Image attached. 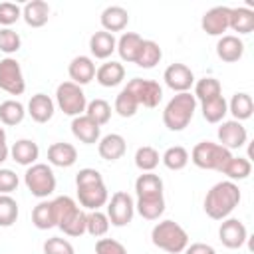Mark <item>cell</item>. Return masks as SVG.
<instances>
[{
    "mask_svg": "<svg viewBox=\"0 0 254 254\" xmlns=\"http://www.w3.org/2000/svg\"><path fill=\"white\" fill-rule=\"evenodd\" d=\"M75 189H77V202L85 210H99L107 204L109 192L103 183V177L95 169H81L75 175Z\"/></svg>",
    "mask_w": 254,
    "mask_h": 254,
    "instance_id": "6da1fadb",
    "label": "cell"
},
{
    "mask_svg": "<svg viewBox=\"0 0 254 254\" xmlns=\"http://www.w3.org/2000/svg\"><path fill=\"white\" fill-rule=\"evenodd\" d=\"M242 194L236 183L232 181H220L214 187H210V190L204 196V212L212 218V220H224L228 218V214L238 206Z\"/></svg>",
    "mask_w": 254,
    "mask_h": 254,
    "instance_id": "7a4b0ae2",
    "label": "cell"
},
{
    "mask_svg": "<svg viewBox=\"0 0 254 254\" xmlns=\"http://www.w3.org/2000/svg\"><path fill=\"white\" fill-rule=\"evenodd\" d=\"M196 109V99L190 91L177 93L169 99V103L163 109V123L169 131H183L192 121Z\"/></svg>",
    "mask_w": 254,
    "mask_h": 254,
    "instance_id": "3957f363",
    "label": "cell"
},
{
    "mask_svg": "<svg viewBox=\"0 0 254 254\" xmlns=\"http://www.w3.org/2000/svg\"><path fill=\"white\" fill-rule=\"evenodd\" d=\"M151 242L169 254H181L189 246V234L179 222L167 218V220H161L153 226Z\"/></svg>",
    "mask_w": 254,
    "mask_h": 254,
    "instance_id": "277c9868",
    "label": "cell"
},
{
    "mask_svg": "<svg viewBox=\"0 0 254 254\" xmlns=\"http://www.w3.org/2000/svg\"><path fill=\"white\" fill-rule=\"evenodd\" d=\"M232 157V153L228 149H224L218 143L212 141H200L192 147L189 159L198 167V169H206V171H220L226 161Z\"/></svg>",
    "mask_w": 254,
    "mask_h": 254,
    "instance_id": "5b68a950",
    "label": "cell"
},
{
    "mask_svg": "<svg viewBox=\"0 0 254 254\" xmlns=\"http://www.w3.org/2000/svg\"><path fill=\"white\" fill-rule=\"evenodd\" d=\"M24 183H26V189L36 198H42V200L56 190V175L52 167L46 163H34L32 167H28L24 173Z\"/></svg>",
    "mask_w": 254,
    "mask_h": 254,
    "instance_id": "8992f818",
    "label": "cell"
},
{
    "mask_svg": "<svg viewBox=\"0 0 254 254\" xmlns=\"http://www.w3.org/2000/svg\"><path fill=\"white\" fill-rule=\"evenodd\" d=\"M56 103L69 117L83 115L85 107H87V99H85V93H83L81 85H77L73 81H64V83L58 85V89H56Z\"/></svg>",
    "mask_w": 254,
    "mask_h": 254,
    "instance_id": "52a82bcc",
    "label": "cell"
},
{
    "mask_svg": "<svg viewBox=\"0 0 254 254\" xmlns=\"http://www.w3.org/2000/svg\"><path fill=\"white\" fill-rule=\"evenodd\" d=\"M107 218L109 224L113 226H127L133 220L135 214V202L131 198L129 192L125 190H117L111 194V198L107 200Z\"/></svg>",
    "mask_w": 254,
    "mask_h": 254,
    "instance_id": "ba28073f",
    "label": "cell"
},
{
    "mask_svg": "<svg viewBox=\"0 0 254 254\" xmlns=\"http://www.w3.org/2000/svg\"><path fill=\"white\" fill-rule=\"evenodd\" d=\"M0 89H4L10 95H22L24 93L26 81H24L20 62L16 58L0 60Z\"/></svg>",
    "mask_w": 254,
    "mask_h": 254,
    "instance_id": "9c48e42d",
    "label": "cell"
},
{
    "mask_svg": "<svg viewBox=\"0 0 254 254\" xmlns=\"http://www.w3.org/2000/svg\"><path fill=\"white\" fill-rule=\"evenodd\" d=\"M125 87L135 95V99L139 101V105H145L149 109L157 107L161 103V99H163V87L155 79L133 77Z\"/></svg>",
    "mask_w": 254,
    "mask_h": 254,
    "instance_id": "30bf717a",
    "label": "cell"
},
{
    "mask_svg": "<svg viewBox=\"0 0 254 254\" xmlns=\"http://www.w3.org/2000/svg\"><path fill=\"white\" fill-rule=\"evenodd\" d=\"M218 135V145H222L224 149L232 151V149H240L246 145L248 141V131L240 121L228 119V121H220V127L216 131Z\"/></svg>",
    "mask_w": 254,
    "mask_h": 254,
    "instance_id": "8fae6325",
    "label": "cell"
},
{
    "mask_svg": "<svg viewBox=\"0 0 254 254\" xmlns=\"http://www.w3.org/2000/svg\"><path fill=\"white\" fill-rule=\"evenodd\" d=\"M163 79H165V83H167L169 89H173V91H177V93H185V91H189V89L192 87V83H194V73H192V69H190L189 65H185V64H171V65L165 69Z\"/></svg>",
    "mask_w": 254,
    "mask_h": 254,
    "instance_id": "7c38bea8",
    "label": "cell"
},
{
    "mask_svg": "<svg viewBox=\"0 0 254 254\" xmlns=\"http://www.w3.org/2000/svg\"><path fill=\"white\" fill-rule=\"evenodd\" d=\"M218 238L226 248H242L248 240V230L238 218H224L218 228Z\"/></svg>",
    "mask_w": 254,
    "mask_h": 254,
    "instance_id": "4fadbf2b",
    "label": "cell"
},
{
    "mask_svg": "<svg viewBox=\"0 0 254 254\" xmlns=\"http://www.w3.org/2000/svg\"><path fill=\"white\" fill-rule=\"evenodd\" d=\"M228 20H230V8L214 6L202 14L200 26L208 36H224V32L228 30Z\"/></svg>",
    "mask_w": 254,
    "mask_h": 254,
    "instance_id": "5bb4252c",
    "label": "cell"
},
{
    "mask_svg": "<svg viewBox=\"0 0 254 254\" xmlns=\"http://www.w3.org/2000/svg\"><path fill=\"white\" fill-rule=\"evenodd\" d=\"M71 133L77 141H81L85 145H93L101 139V127L93 119H89L85 113L71 119Z\"/></svg>",
    "mask_w": 254,
    "mask_h": 254,
    "instance_id": "9a60e30c",
    "label": "cell"
},
{
    "mask_svg": "<svg viewBox=\"0 0 254 254\" xmlns=\"http://www.w3.org/2000/svg\"><path fill=\"white\" fill-rule=\"evenodd\" d=\"M127 151V143L123 139V135L119 133H109V135H103L99 141H97V153L103 161H117L125 155Z\"/></svg>",
    "mask_w": 254,
    "mask_h": 254,
    "instance_id": "2e32d148",
    "label": "cell"
},
{
    "mask_svg": "<svg viewBox=\"0 0 254 254\" xmlns=\"http://www.w3.org/2000/svg\"><path fill=\"white\" fill-rule=\"evenodd\" d=\"M69 79L77 85H85L95 77V64L89 56H75L67 65Z\"/></svg>",
    "mask_w": 254,
    "mask_h": 254,
    "instance_id": "e0dca14e",
    "label": "cell"
},
{
    "mask_svg": "<svg viewBox=\"0 0 254 254\" xmlns=\"http://www.w3.org/2000/svg\"><path fill=\"white\" fill-rule=\"evenodd\" d=\"M54 111H56V105H54V99L46 93H36L30 97L28 101V115L36 121V123H48L52 117H54Z\"/></svg>",
    "mask_w": 254,
    "mask_h": 254,
    "instance_id": "ac0fdd59",
    "label": "cell"
},
{
    "mask_svg": "<svg viewBox=\"0 0 254 254\" xmlns=\"http://www.w3.org/2000/svg\"><path fill=\"white\" fill-rule=\"evenodd\" d=\"M75 161H77V149L71 143L60 141V143H52L48 147V163L50 165L67 169V167L75 165Z\"/></svg>",
    "mask_w": 254,
    "mask_h": 254,
    "instance_id": "d6986e66",
    "label": "cell"
},
{
    "mask_svg": "<svg viewBox=\"0 0 254 254\" xmlns=\"http://www.w3.org/2000/svg\"><path fill=\"white\" fill-rule=\"evenodd\" d=\"M216 56L226 64H234L244 56V42L232 34L220 36V40L216 42Z\"/></svg>",
    "mask_w": 254,
    "mask_h": 254,
    "instance_id": "ffe728a7",
    "label": "cell"
},
{
    "mask_svg": "<svg viewBox=\"0 0 254 254\" xmlns=\"http://www.w3.org/2000/svg\"><path fill=\"white\" fill-rule=\"evenodd\" d=\"M10 157L22 167H32L40 157V147L32 139H18L10 147Z\"/></svg>",
    "mask_w": 254,
    "mask_h": 254,
    "instance_id": "44dd1931",
    "label": "cell"
},
{
    "mask_svg": "<svg viewBox=\"0 0 254 254\" xmlns=\"http://www.w3.org/2000/svg\"><path fill=\"white\" fill-rule=\"evenodd\" d=\"M99 22H101V28L109 34L113 32H121L127 28L129 24V12L123 8V6H107L101 16H99Z\"/></svg>",
    "mask_w": 254,
    "mask_h": 254,
    "instance_id": "7402d4cb",
    "label": "cell"
},
{
    "mask_svg": "<svg viewBox=\"0 0 254 254\" xmlns=\"http://www.w3.org/2000/svg\"><path fill=\"white\" fill-rule=\"evenodd\" d=\"M22 18L30 28H42L48 24L50 18V6L44 0H30L22 8Z\"/></svg>",
    "mask_w": 254,
    "mask_h": 254,
    "instance_id": "603a6c76",
    "label": "cell"
},
{
    "mask_svg": "<svg viewBox=\"0 0 254 254\" xmlns=\"http://www.w3.org/2000/svg\"><path fill=\"white\" fill-rule=\"evenodd\" d=\"M95 79L103 87H115L125 79V67L119 62H105L95 69Z\"/></svg>",
    "mask_w": 254,
    "mask_h": 254,
    "instance_id": "cb8c5ba5",
    "label": "cell"
},
{
    "mask_svg": "<svg viewBox=\"0 0 254 254\" xmlns=\"http://www.w3.org/2000/svg\"><path fill=\"white\" fill-rule=\"evenodd\" d=\"M115 46H117L115 36L105 30H99L89 38V52L97 60H107L115 52Z\"/></svg>",
    "mask_w": 254,
    "mask_h": 254,
    "instance_id": "d4e9b609",
    "label": "cell"
},
{
    "mask_svg": "<svg viewBox=\"0 0 254 254\" xmlns=\"http://www.w3.org/2000/svg\"><path fill=\"white\" fill-rule=\"evenodd\" d=\"M135 192L137 198H153L163 196V181L155 173H143L135 181Z\"/></svg>",
    "mask_w": 254,
    "mask_h": 254,
    "instance_id": "484cf974",
    "label": "cell"
},
{
    "mask_svg": "<svg viewBox=\"0 0 254 254\" xmlns=\"http://www.w3.org/2000/svg\"><path fill=\"white\" fill-rule=\"evenodd\" d=\"M141 44H143V38H141L139 34H135V32H125V34H121V38L117 40L115 50H117V54H119V58H121L123 62L135 64L137 54H139V50H141Z\"/></svg>",
    "mask_w": 254,
    "mask_h": 254,
    "instance_id": "4316f807",
    "label": "cell"
},
{
    "mask_svg": "<svg viewBox=\"0 0 254 254\" xmlns=\"http://www.w3.org/2000/svg\"><path fill=\"white\" fill-rule=\"evenodd\" d=\"M252 111H254V103H252V97L246 93V91H238L232 95V99L228 101V113H232L234 121H246L252 117Z\"/></svg>",
    "mask_w": 254,
    "mask_h": 254,
    "instance_id": "83f0119b",
    "label": "cell"
},
{
    "mask_svg": "<svg viewBox=\"0 0 254 254\" xmlns=\"http://www.w3.org/2000/svg\"><path fill=\"white\" fill-rule=\"evenodd\" d=\"M228 28H232L238 34H250L254 30V12L246 6L230 8V20Z\"/></svg>",
    "mask_w": 254,
    "mask_h": 254,
    "instance_id": "f1b7e54d",
    "label": "cell"
},
{
    "mask_svg": "<svg viewBox=\"0 0 254 254\" xmlns=\"http://www.w3.org/2000/svg\"><path fill=\"white\" fill-rule=\"evenodd\" d=\"M161 58H163L161 46H159L157 42H153V40H143L135 64H137L139 67H143V69H151V67H155V65L161 62Z\"/></svg>",
    "mask_w": 254,
    "mask_h": 254,
    "instance_id": "f546056e",
    "label": "cell"
},
{
    "mask_svg": "<svg viewBox=\"0 0 254 254\" xmlns=\"http://www.w3.org/2000/svg\"><path fill=\"white\" fill-rule=\"evenodd\" d=\"M222 175L228 177V181H244L250 177L252 173V163L246 159V157H230L226 161V165L220 169Z\"/></svg>",
    "mask_w": 254,
    "mask_h": 254,
    "instance_id": "4dcf8cb0",
    "label": "cell"
},
{
    "mask_svg": "<svg viewBox=\"0 0 254 254\" xmlns=\"http://www.w3.org/2000/svg\"><path fill=\"white\" fill-rule=\"evenodd\" d=\"M32 224L38 230H48L56 226V214H54V206L52 200H40L34 210H32Z\"/></svg>",
    "mask_w": 254,
    "mask_h": 254,
    "instance_id": "1f68e13d",
    "label": "cell"
},
{
    "mask_svg": "<svg viewBox=\"0 0 254 254\" xmlns=\"http://www.w3.org/2000/svg\"><path fill=\"white\" fill-rule=\"evenodd\" d=\"M200 111H202V117L208 123H220L224 119V115L228 113V101L222 95H218L214 99L202 101L200 103Z\"/></svg>",
    "mask_w": 254,
    "mask_h": 254,
    "instance_id": "d6a6232c",
    "label": "cell"
},
{
    "mask_svg": "<svg viewBox=\"0 0 254 254\" xmlns=\"http://www.w3.org/2000/svg\"><path fill=\"white\" fill-rule=\"evenodd\" d=\"M135 210H137L145 220H159V216L165 212V196L137 198Z\"/></svg>",
    "mask_w": 254,
    "mask_h": 254,
    "instance_id": "836d02e7",
    "label": "cell"
},
{
    "mask_svg": "<svg viewBox=\"0 0 254 254\" xmlns=\"http://www.w3.org/2000/svg\"><path fill=\"white\" fill-rule=\"evenodd\" d=\"M24 117H26V107H24L20 101H16V99H6V101L0 103V121H2L4 125L14 127V125L22 123Z\"/></svg>",
    "mask_w": 254,
    "mask_h": 254,
    "instance_id": "e575fe53",
    "label": "cell"
},
{
    "mask_svg": "<svg viewBox=\"0 0 254 254\" xmlns=\"http://www.w3.org/2000/svg\"><path fill=\"white\" fill-rule=\"evenodd\" d=\"M194 99L196 101H208V99H214L218 95H222V85L216 77H202L194 83Z\"/></svg>",
    "mask_w": 254,
    "mask_h": 254,
    "instance_id": "d590c367",
    "label": "cell"
},
{
    "mask_svg": "<svg viewBox=\"0 0 254 254\" xmlns=\"http://www.w3.org/2000/svg\"><path fill=\"white\" fill-rule=\"evenodd\" d=\"M159 161H161V157H159V151L155 147L143 145L135 151V167L141 173H153L155 167L159 165Z\"/></svg>",
    "mask_w": 254,
    "mask_h": 254,
    "instance_id": "8d00e7d4",
    "label": "cell"
},
{
    "mask_svg": "<svg viewBox=\"0 0 254 254\" xmlns=\"http://www.w3.org/2000/svg\"><path fill=\"white\" fill-rule=\"evenodd\" d=\"M161 161H163V165H165L167 169H171V171H181V169H185V167L189 165V151H187L185 147H181V145H173V147H169V149L163 153Z\"/></svg>",
    "mask_w": 254,
    "mask_h": 254,
    "instance_id": "74e56055",
    "label": "cell"
},
{
    "mask_svg": "<svg viewBox=\"0 0 254 254\" xmlns=\"http://www.w3.org/2000/svg\"><path fill=\"white\" fill-rule=\"evenodd\" d=\"M109 230V218L101 210H89L85 216V232L91 234L93 238L105 236Z\"/></svg>",
    "mask_w": 254,
    "mask_h": 254,
    "instance_id": "f35d334b",
    "label": "cell"
},
{
    "mask_svg": "<svg viewBox=\"0 0 254 254\" xmlns=\"http://www.w3.org/2000/svg\"><path fill=\"white\" fill-rule=\"evenodd\" d=\"M113 109H115V113L121 115V117H133V115L137 113V109H139V101L135 99V95H133L127 87H123V89L117 93V97H115Z\"/></svg>",
    "mask_w": 254,
    "mask_h": 254,
    "instance_id": "ab89813d",
    "label": "cell"
},
{
    "mask_svg": "<svg viewBox=\"0 0 254 254\" xmlns=\"http://www.w3.org/2000/svg\"><path fill=\"white\" fill-rule=\"evenodd\" d=\"M52 206H54V214H56V226H60L64 220H67V218L79 208V204H77L71 196H67V194L56 196V198L52 200Z\"/></svg>",
    "mask_w": 254,
    "mask_h": 254,
    "instance_id": "60d3db41",
    "label": "cell"
},
{
    "mask_svg": "<svg viewBox=\"0 0 254 254\" xmlns=\"http://www.w3.org/2000/svg\"><path fill=\"white\" fill-rule=\"evenodd\" d=\"M85 216H87V212L79 206L67 220H64L58 228L65 234V236H81V234H85Z\"/></svg>",
    "mask_w": 254,
    "mask_h": 254,
    "instance_id": "b9f144b4",
    "label": "cell"
},
{
    "mask_svg": "<svg viewBox=\"0 0 254 254\" xmlns=\"http://www.w3.org/2000/svg\"><path fill=\"white\" fill-rule=\"evenodd\" d=\"M85 115H87L89 119H93V121L101 127V125H105V123L111 119V105H109L105 99H93V101L87 103Z\"/></svg>",
    "mask_w": 254,
    "mask_h": 254,
    "instance_id": "7bdbcfd3",
    "label": "cell"
},
{
    "mask_svg": "<svg viewBox=\"0 0 254 254\" xmlns=\"http://www.w3.org/2000/svg\"><path fill=\"white\" fill-rule=\"evenodd\" d=\"M18 220V202L10 194H0V226L8 228Z\"/></svg>",
    "mask_w": 254,
    "mask_h": 254,
    "instance_id": "ee69618b",
    "label": "cell"
},
{
    "mask_svg": "<svg viewBox=\"0 0 254 254\" xmlns=\"http://www.w3.org/2000/svg\"><path fill=\"white\" fill-rule=\"evenodd\" d=\"M22 46V38L18 32H14L12 28H0V52L8 54H16Z\"/></svg>",
    "mask_w": 254,
    "mask_h": 254,
    "instance_id": "f6af8a7d",
    "label": "cell"
},
{
    "mask_svg": "<svg viewBox=\"0 0 254 254\" xmlns=\"http://www.w3.org/2000/svg\"><path fill=\"white\" fill-rule=\"evenodd\" d=\"M22 18V8L14 2H0V26L10 28Z\"/></svg>",
    "mask_w": 254,
    "mask_h": 254,
    "instance_id": "bcb514c9",
    "label": "cell"
},
{
    "mask_svg": "<svg viewBox=\"0 0 254 254\" xmlns=\"http://www.w3.org/2000/svg\"><path fill=\"white\" fill-rule=\"evenodd\" d=\"M44 254H75V250H73L69 240L60 238V236H52L44 242Z\"/></svg>",
    "mask_w": 254,
    "mask_h": 254,
    "instance_id": "7dc6e473",
    "label": "cell"
},
{
    "mask_svg": "<svg viewBox=\"0 0 254 254\" xmlns=\"http://www.w3.org/2000/svg\"><path fill=\"white\" fill-rule=\"evenodd\" d=\"M95 254H127V248L115 238H99L95 242Z\"/></svg>",
    "mask_w": 254,
    "mask_h": 254,
    "instance_id": "c3c4849f",
    "label": "cell"
},
{
    "mask_svg": "<svg viewBox=\"0 0 254 254\" xmlns=\"http://www.w3.org/2000/svg\"><path fill=\"white\" fill-rule=\"evenodd\" d=\"M18 175L12 169H0V194H10L18 189Z\"/></svg>",
    "mask_w": 254,
    "mask_h": 254,
    "instance_id": "681fc988",
    "label": "cell"
},
{
    "mask_svg": "<svg viewBox=\"0 0 254 254\" xmlns=\"http://www.w3.org/2000/svg\"><path fill=\"white\" fill-rule=\"evenodd\" d=\"M185 254H216V250L210 244L204 242H192L185 248Z\"/></svg>",
    "mask_w": 254,
    "mask_h": 254,
    "instance_id": "f907efd6",
    "label": "cell"
},
{
    "mask_svg": "<svg viewBox=\"0 0 254 254\" xmlns=\"http://www.w3.org/2000/svg\"><path fill=\"white\" fill-rule=\"evenodd\" d=\"M8 157H10V149H8V145H0V165H2Z\"/></svg>",
    "mask_w": 254,
    "mask_h": 254,
    "instance_id": "816d5d0a",
    "label": "cell"
},
{
    "mask_svg": "<svg viewBox=\"0 0 254 254\" xmlns=\"http://www.w3.org/2000/svg\"><path fill=\"white\" fill-rule=\"evenodd\" d=\"M0 145H6V131H4V127H0Z\"/></svg>",
    "mask_w": 254,
    "mask_h": 254,
    "instance_id": "f5cc1de1",
    "label": "cell"
}]
</instances>
